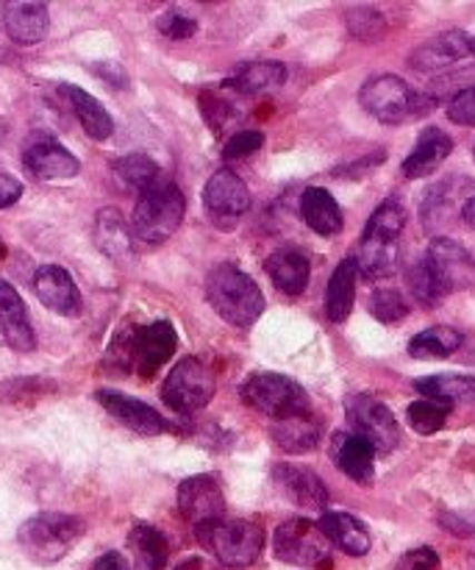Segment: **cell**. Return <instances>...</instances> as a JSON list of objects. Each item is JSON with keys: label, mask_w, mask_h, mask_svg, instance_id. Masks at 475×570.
<instances>
[{"label": "cell", "mask_w": 475, "mask_h": 570, "mask_svg": "<svg viewBox=\"0 0 475 570\" xmlns=\"http://www.w3.org/2000/svg\"><path fill=\"white\" fill-rule=\"evenodd\" d=\"M406 228V212L395 198L384 200L367 220L365 234L359 239L356 265L370 282L393 276L398 267V239Z\"/></svg>", "instance_id": "1"}, {"label": "cell", "mask_w": 475, "mask_h": 570, "mask_svg": "<svg viewBox=\"0 0 475 570\" xmlns=\"http://www.w3.org/2000/svg\"><path fill=\"white\" fill-rule=\"evenodd\" d=\"M206 298L222 321L237 328L254 326L265 312V295L259 284L237 265H217L206 276Z\"/></svg>", "instance_id": "2"}, {"label": "cell", "mask_w": 475, "mask_h": 570, "mask_svg": "<svg viewBox=\"0 0 475 570\" xmlns=\"http://www.w3.org/2000/svg\"><path fill=\"white\" fill-rule=\"evenodd\" d=\"M359 100L367 115L376 117L378 122H387V126H404V122L420 120L437 106L434 95L417 92L398 76H376L365 81Z\"/></svg>", "instance_id": "3"}, {"label": "cell", "mask_w": 475, "mask_h": 570, "mask_svg": "<svg viewBox=\"0 0 475 570\" xmlns=\"http://www.w3.org/2000/svg\"><path fill=\"white\" fill-rule=\"evenodd\" d=\"M187 212V200L184 193L172 181L161 178L159 184L139 195L137 206H133L131 232L139 243L161 245L178 232Z\"/></svg>", "instance_id": "4"}, {"label": "cell", "mask_w": 475, "mask_h": 570, "mask_svg": "<svg viewBox=\"0 0 475 570\" xmlns=\"http://www.w3.org/2000/svg\"><path fill=\"white\" fill-rule=\"evenodd\" d=\"M83 534V521L67 512H39V515L28 518L17 532L22 551L31 557L39 566H50L59 562L78 538Z\"/></svg>", "instance_id": "5"}, {"label": "cell", "mask_w": 475, "mask_h": 570, "mask_svg": "<svg viewBox=\"0 0 475 570\" xmlns=\"http://www.w3.org/2000/svg\"><path fill=\"white\" fill-rule=\"evenodd\" d=\"M200 546L226 568L254 566L265 549V532L250 521H217L195 529Z\"/></svg>", "instance_id": "6"}, {"label": "cell", "mask_w": 475, "mask_h": 570, "mask_svg": "<svg viewBox=\"0 0 475 570\" xmlns=\"http://www.w3.org/2000/svg\"><path fill=\"white\" fill-rule=\"evenodd\" d=\"M239 395H243L245 404L254 406L261 415L273 417V421L309 412L306 390L295 379L284 376V373H254L243 382Z\"/></svg>", "instance_id": "7"}, {"label": "cell", "mask_w": 475, "mask_h": 570, "mask_svg": "<svg viewBox=\"0 0 475 570\" xmlns=\"http://www.w3.org/2000/svg\"><path fill=\"white\" fill-rule=\"evenodd\" d=\"M217 382L211 367L206 365L200 356H184L176 367L170 371V376L165 379V387H161V401L170 406L172 412H189L204 410L206 404L215 395Z\"/></svg>", "instance_id": "8"}, {"label": "cell", "mask_w": 475, "mask_h": 570, "mask_svg": "<svg viewBox=\"0 0 475 570\" xmlns=\"http://www.w3.org/2000/svg\"><path fill=\"white\" fill-rule=\"evenodd\" d=\"M273 549L281 562L298 568H323L331 562V543L317 523L306 518H293L281 523L273 538Z\"/></svg>", "instance_id": "9"}, {"label": "cell", "mask_w": 475, "mask_h": 570, "mask_svg": "<svg viewBox=\"0 0 475 570\" xmlns=\"http://www.w3.org/2000/svg\"><path fill=\"white\" fill-rule=\"evenodd\" d=\"M345 415L348 423L354 426V434H359L362 440L376 449V454H389L400 445V426L395 421L393 412L382 404L373 395H350L345 401Z\"/></svg>", "instance_id": "10"}, {"label": "cell", "mask_w": 475, "mask_h": 570, "mask_svg": "<svg viewBox=\"0 0 475 570\" xmlns=\"http://www.w3.org/2000/svg\"><path fill=\"white\" fill-rule=\"evenodd\" d=\"M204 206L206 215L211 217L217 228H237V223L243 220V215L250 206V193L245 187L243 178L234 170H217L215 176L209 178V184L204 187Z\"/></svg>", "instance_id": "11"}, {"label": "cell", "mask_w": 475, "mask_h": 570, "mask_svg": "<svg viewBox=\"0 0 475 570\" xmlns=\"http://www.w3.org/2000/svg\"><path fill=\"white\" fill-rule=\"evenodd\" d=\"M176 504L184 521L192 523L195 529L204 527V523L222 521V515H226V499H222L220 479L209 476V473L189 476L187 482L178 484Z\"/></svg>", "instance_id": "12"}, {"label": "cell", "mask_w": 475, "mask_h": 570, "mask_svg": "<svg viewBox=\"0 0 475 570\" xmlns=\"http://www.w3.org/2000/svg\"><path fill=\"white\" fill-rule=\"evenodd\" d=\"M426 262L434 271V276H437V282L443 284L445 293H456V289H467L471 284H475L473 256L456 239H434L426 254Z\"/></svg>", "instance_id": "13"}, {"label": "cell", "mask_w": 475, "mask_h": 570, "mask_svg": "<svg viewBox=\"0 0 475 570\" xmlns=\"http://www.w3.org/2000/svg\"><path fill=\"white\" fill-rule=\"evenodd\" d=\"M176 328L167 321H156L133 332V371L142 379H154L165 362L176 354Z\"/></svg>", "instance_id": "14"}, {"label": "cell", "mask_w": 475, "mask_h": 570, "mask_svg": "<svg viewBox=\"0 0 475 570\" xmlns=\"http://www.w3.org/2000/svg\"><path fill=\"white\" fill-rule=\"evenodd\" d=\"M22 165L39 181H67L81 170V161L56 139H37L33 145H28L22 154Z\"/></svg>", "instance_id": "15"}, {"label": "cell", "mask_w": 475, "mask_h": 570, "mask_svg": "<svg viewBox=\"0 0 475 570\" xmlns=\"http://www.w3.org/2000/svg\"><path fill=\"white\" fill-rule=\"evenodd\" d=\"M273 482L281 490L284 499L293 501L300 510H326L328 490L315 471L304 465H276Z\"/></svg>", "instance_id": "16"}, {"label": "cell", "mask_w": 475, "mask_h": 570, "mask_svg": "<svg viewBox=\"0 0 475 570\" xmlns=\"http://www.w3.org/2000/svg\"><path fill=\"white\" fill-rule=\"evenodd\" d=\"M473 53V39L465 31H445L428 39L412 53L409 65L417 72H443Z\"/></svg>", "instance_id": "17"}, {"label": "cell", "mask_w": 475, "mask_h": 570, "mask_svg": "<svg viewBox=\"0 0 475 570\" xmlns=\"http://www.w3.org/2000/svg\"><path fill=\"white\" fill-rule=\"evenodd\" d=\"M95 399L100 401V406H103L111 417H117V421H120L122 426L131 429V432L145 434V438H154V434L165 432V417H161L154 406L142 404L139 399L117 393V390H98Z\"/></svg>", "instance_id": "18"}, {"label": "cell", "mask_w": 475, "mask_h": 570, "mask_svg": "<svg viewBox=\"0 0 475 570\" xmlns=\"http://www.w3.org/2000/svg\"><path fill=\"white\" fill-rule=\"evenodd\" d=\"M33 293L50 312H59V315H78L81 309V293L70 273L59 265L39 267L33 276Z\"/></svg>", "instance_id": "19"}, {"label": "cell", "mask_w": 475, "mask_h": 570, "mask_svg": "<svg viewBox=\"0 0 475 570\" xmlns=\"http://www.w3.org/2000/svg\"><path fill=\"white\" fill-rule=\"evenodd\" d=\"M0 334L20 354H28L37 345L26 304H22L20 293L9 282H3V278H0Z\"/></svg>", "instance_id": "20"}, {"label": "cell", "mask_w": 475, "mask_h": 570, "mask_svg": "<svg viewBox=\"0 0 475 570\" xmlns=\"http://www.w3.org/2000/svg\"><path fill=\"white\" fill-rule=\"evenodd\" d=\"M3 28L14 45H37L48 37L50 14L44 3H6Z\"/></svg>", "instance_id": "21"}, {"label": "cell", "mask_w": 475, "mask_h": 570, "mask_svg": "<svg viewBox=\"0 0 475 570\" xmlns=\"http://www.w3.org/2000/svg\"><path fill=\"white\" fill-rule=\"evenodd\" d=\"M451 150H454V139L448 137L445 131H439V128H426V131L420 134V139H417V145L412 148V154L406 156L404 161V176L406 178H428L432 173H437L439 167H443V161L448 159Z\"/></svg>", "instance_id": "22"}, {"label": "cell", "mask_w": 475, "mask_h": 570, "mask_svg": "<svg viewBox=\"0 0 475 570\" xmlns=\"http://www.w3.org/2000/svg\"><path fill=\"white\" fill-rule=\"evenodd\" d=\"M331 456L339 471L359 484L373 482V465H376V449L359 434H334Z\"/></svg>", "instance_id": "23"}, {"label": "cell", "mask_w": 475, "mask_h": 570, "mask_svg": "<svg viewBox=\"0 0 475 570\" xmlns=\"http://www.w3.org/2000/svg\"><path fill=\"white\" fill-rule=\"evenodd\" d=\"M317 527L323 529L328 543L337 546L339 551H345V554L350 557H365L373 546L370 532H367L365 523L356 521L348 512H326V515L317 521Z\"/></svg>", "instance_id": "24"}, {"label": "cell", "mask_w": 475, "mask_h": 570, "mask_svg": "<svg viewBox=\"0 0 475 570\" xmlns=\"http://www.w3.org/2000/svg\"><path fill=\"white\" fill-rule=\"evenodd\" d=\"M300 212H304L306 226L320 234V237H334L345 226L343 209L334 200V195L323 187L306 189L304 198H300Z\"/></svg>", "instance_id": "25"}, {"label": "cell", "mask_w": 475, "mask_h": 570, "mask_svg": "<svg viewBox=\"0 0 475 570\" xmlns=\"http://www.w3.org/2000/svg\"><path fill=\"white\" fill-rule=\"evenodd\" d=\"M267 273H270L273 284L281 289L284 295H300L309 284L311 265L306 259V254H300L298 248H281L276 254L267 256L265 262Z\"/></svg>", "instance_id": "26"}, {"label": "cell", "mask_w": 475, "mask_h": 570, "mask_svg": "<svg viewBox=\"0 0 475 570\" xmlns=\"http://www.w3.org/2000/svg\"><path fill=\"white\" fill-rule=\"evenodd\" d=\"M61 92H65V98L70 100L72 115L78 117V122H81V128L87 131L89 139L103 142V139H109L111 134H115V122H111L109 111H106V106L100 104L98 98L83 92L81 87H72V83H65Z\"/></svg>", "instance_id": "27"}, {"label": "cell", "mask_w": 475, "mask_h": 570, "mask_svg": "<svg viewBox=\"0 0 475 570\" xmlns=\"http://www.w3.org/2000/svg\"><path fill=\"white\" fill-rule=\"evenodd\" d=\"M320 423L311 412H304V415L284 417V421H276L273 426V440L281 451L287 454H309V451L317 449L320 443Z\"/></svg>", "instance_id": "28"}, {"label": "cell", "mask_w": 475, "mask_h": 570, "mask_svg": "<svg viewBox=\"0 0 475 570\" xmlns=\"http://www.w3.org/2000/svg\"><path fill=\"white\" fill-rule=\"evenodd\" d=\"M356 276H359V265L356 259H343L334 267L331 278H328L326 289V315L331 323L348 321L350 309H354L356 298Z\"/></svg>", "instance_id": "29"}, {"label": "cell", "mask_w": 475, "mask_h": 570, "mask_svg": "<svg viewBox=\"0 0 475 570\" xmlns=\"http://www.w3.org/2000/svg\"><path fill=\"white\" fill-rule=\"evenodd\" d=\"M415 390L428 401L439 404H471L475 401V379L462 376V373H439V376L417 379Z\"/></svg>", "instance_id": "30"}, {"label": "cell", "mask_w": 475, "mask_h": 570, "mask_svg": "<svg viewBox=\"0 0 475 570\" xmlns=\"http://www.w3.org/2000/svg\"><path fill=\"white\" fill-rule=\"evenodd\" d=\"M128 549L133 554V570H165L167 557V540L159 529L148 527V523H137L128 534Z\"/></svg>", "instance_id": "31"}, {"label": "cell", "mask_w": 475, "mask_h": 570, "mask_svg": "<svg viewBox=\"0 0 475 570\" xmlns=\"http://www.w3.org/2000/svg\"><path fill=\"white\" fill-rule=\"evenodd\" d=\"M284 81H287V67L281 61H250L239 67L228 87L237 95H259L284 87Z\"/></svg>", "instance_id": "32"}, {"label": "cell", "mask_w": 475, "mask_h": 570, "mask_svg": "<svg viewBox=\"0 0 475 570\" xmlns=\"http://www.w3.org/2000/svg\"><path fill=\"white\" fill-rule=\"evenodd\" d=\"M95 239L111 259H126L133 248V232L117 209H100L95 217Z\"/></svg>", "instance_id": "33"}, {"label": "cell", "mask_w": 475, "mask_h": 570, "mask_svg": "<svg viewBox=\"0 0 475 570\" xmlns=\"http://www.w3.org/2000/svg\"><path fill=\"white\" fill-rule=\"evenodd\" d=\"M111 170H115L117 181H120L122 187L133 189V193H139V195L148 193L154 184L161 181L159 165H156V161L145 154L122 156V159H117L115 165H111Z\"/></svg>", "instance_id": "34"}, {"label": "cell", "mask_w": 475, "mask_h": 570, "mask_svg": "<svg viewBox=\"0 0 475 570\" xmlns=\"http://www.w3.org/2000/svg\"><path fill=\"white\" fill-rule=\"evenodd\" d=\"M200 111H204L206 122L215 128L217 134L231 131L234 122L239 120V109L231 98V87H206L198 98Z\"/></svg>", "instance_id": "35"}, {"label": "cell", "mask_w": 475, "mask_h": 570, "mask_svg": "<svg viewBox=\"0 0 475 570\" xmlns=\"http://www.w3.org/2000/svg\"><path fill=\"white\" fill-rule=\"evenodd\" d=\"M462 348V334L451 326H434L415 334L409 343V354L415 360H445Z\"/></svg>", "instance_id": "36"}, {"label": "cell", "mask_w": 475, "mask_h": 570, "mask_svg": "<svg viewBox=\"0 0 475 570\" xmlns=\"http://www.w3.org/2000/svg\"><path fill=\"white\" fill-rule=\"evenodd\" d=\"M406 282H409L412 295H415V298L420 301L423 306H437L439 301L448 295L443 289V284L437 282V276H434L432 267H428L426 256H423L420 262H415V265L409 267V273H406Z\"/></svg>", "instance_id": "37"}, {"label": "cell", "mask_w": 475, "mask_h": 570, "mask_svg": "<svg viewBox=\"0 0 475 570\" xmlns=\"http://www.w3.org/2000/svg\"><path fill=\"white\" fill-rule=\"evenodd\" d=\"M451 415V406L448 404H439V401H415V404L409 406V412H406V417H409L412 429H415L417 434H437L439 429L445 426V421H448Z\"/></svg>", "instance_id": "38"}, {"label": "cell", "mask_w": 475, "mask_h": 570, "mask_svg": "<svg viewBox=\"0 0 475 570\" xmlns=\"http://www.w3.org/2000/svg\"><path fill=\"white\" fill-rule=\"evenodd\" d=\"M345 20H348V31L356 39H362V42H376L387 31V20L376 9H365V6L362 9H350Z\"/></svg>", "instance_id": "39"}, {"label": "cell", "mask_w": 475, "mask_h": 570, "mask_svg": "<svg viewBox=\"0 0 475 570\" xmlns=\"http://www.w3.org/2000/svg\"><path fill=\"white\" fill-rule=\"evenodd\" d=\"M370 315L382 323H398L409 315V304L398 289H376L370 295Z\"/></svg>", "instance_id": "40"}, {"label": "cell", "mask_w": 475, "mask_h": 570, "mask_svg": "<svg viewBox=\"0 0 475 570\" xmlns=\"http://www.w3.org/2000/svg\"><path fill=\"white\" fill-rule=\"evenodd\" d=\"M454 187L456 184L448 181V184H439V187H434L432 193H428L426 204H423V209H420L423 220H426L428 228L437 226V223L448 220L451 217V212H454V195H451L454 193Z\"/></svg>", "instance_id": "41"}, {"label": "cell", "mask_w": 475, "mask_h": 570, "mask_svg": "<svg viewBox=\"0 0 475 570\" xmlns=\"http://www.w3.org/2000/svg\"><path fill=\"white\" fill-rule=\"evenodd\" d=\"M265 137L259 131H234L222 145V159H245L261 148Z\"/></svg>", "instance_id": "42"}, {"label": "cell", "mask_w": 475, "mask_h": 570, "mask_svg": "<svg viewBox=\"0 0 475 570\" xmlns=\"http://www.w3.org/2000/svg\"><path fill=\"white\" fill-rule=\"evenodd\" d=\"M448 117L456 126L475 128V87L462 89V92H456L454 98H451Z\"/></svg>", "instance_id": "43"}, {"label": "cell", "mask_w": 475, "mask_h": 570, "mask_svg": "<svg viewBox=\"0 0 475 570\" xmlns=\"http://www.w3.org/2000/svg\"><path fill=\"white\" fill-rule=\"evenodd\" d=\"M156 28H159L167 39H189L198 31V22H195L192 17L181 14V11H167V14L159 17Z\"/></svg>", "instance_id": "44"}, {"label": "cell", "mask_w": 475, "mask_h": 570, "mask_svg": "<svg viewBox=\"0 0 475 570\" xmlns=\"http://www.w3.org/2000/svg\"><path fill=\"white\" fill-rule=\"evenodd\" d=\"M398 570H439V557L434 549H415L398 562Z\"/></svg>", "instance_id": "45"}, {"label": "cell", "mask_w": 475, "mask_h": 570, "mask_svg": "<svg viewBox=\"0 0 475 570\" xmlns=\"http://www.w3.org/2000/svg\"><path fill=\"white\" fill-rule=\"evenodd\" d=\"M22 195V184L20 178L9 176V173H0V209H9L20 200Z\"/></svg>", "instance_id": "46"}, {"label": "cell", "mask_w": 475, "mask_h": 570, "mask_svg": "<svg viewBox=\"0 0 475 570\" xmlns=\"http://www.w3.org/2000/svg\"><path fill=\"white\" fill-rule=\"evenodd\" d=\"M89 570H128V562H126V557L117 554V551H109V554L98 557V560H95V566Z\"/></svg>", "instance_id": "47"}, {"label": "cell", "mask_w": 475, "mask_h": 570, "mask_svg": "<svg viewBox=\"0 0 475 570\" xmlns=\"http://www.w3.org/2000/svg\"><path fill=\"white\" fill-rule=\"evenodd\" d=\"M462 217H465L467 226L475 228V195H473V198L465 200V206H462Z\"/></svg>", "instance_id": "48"}, {"label": "cell", "mask_w": 475, "mask_h": 570, "mask_svg": "<svg viewBox=\"0 0 475 570\" xmlns=\"http://www.w3.org/2000/svg\"><path fill=\"white\" fill-rule=\"evenodd\" d=\"M0 259H3V245H0Z\"/></svg>", "instance_id": "49"}, {"label": "cell", "mask_w": 475, "mask_h": 570, "mask_svg": "<svg viewBox=\"0 0 475 570\" xmlns=\"http://www.w3.org/2000/svg\"><path fill=\"white\" fill-rule=\"evenodd\" d=\"M473 53H475V37H473Z\"/></svg>", "instance_id": "50"}, {"label": "cell", "mask_w": 475, "mask_h": 570, "mask_svg": "<svg viewBox=\"0 0 475 570\" xmlns=\"http://www.w3.org/2000/svg\"><path fill=\"white\" fill-rule=\"evenodd\" d=\"M473 156H475V150H473Z\"/></svg>", "instance_id": "51"}]
</instances>
